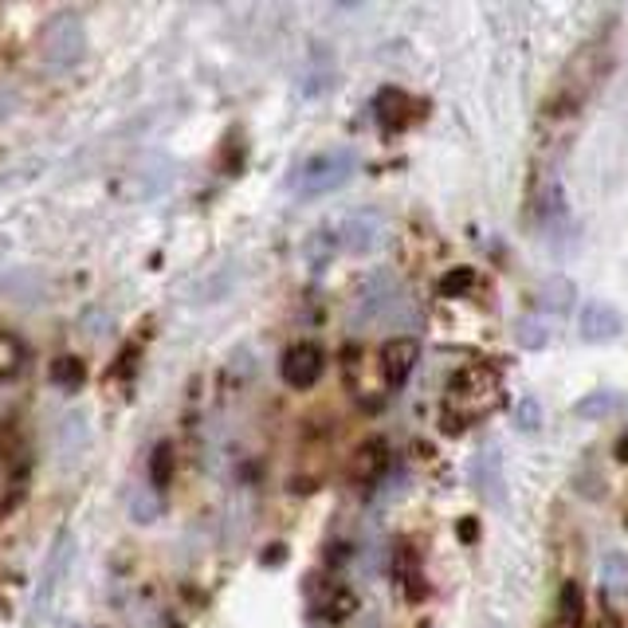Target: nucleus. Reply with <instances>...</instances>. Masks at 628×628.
<instances>
[{"label":"nucleus","mask_w":628,"mask_h":628,"mask_svg":"<svg viewBox=\"0 0 628 628\" xmlns=\"http://www.w3.org/2000/svg\"><path fill=\"white\" fill-rule=\"evenodd\" d=\"M503 397V385L499 377L491 370H483V365H471V370H460L456 377H451L448 385V397H444V428H463V424H471L475 416H487L495 404H499Z\"/></svg>","instance_id":"obj_1"},{"label":"nucleus","mask_w":628,"mask_h":628,"mask_svg":"<svg viewBox=\"0 0 628 628\" xmlns=\"http://www.w3.org/2000/svg\"><path fill=\"white\" fill-rule=\"evenodd\" d=\"M87 56V24L75 12H56L39 32V59L48 71H71Z\"/></svg>","instance_id":"obj_2"},{"label":"nucleus","mask_w":628,"mask_h":628,"mask_svg":"<svg viewBox=\"0 0 628 628\" xmlns=\"http://www.w3.org/2000/svg\"><path fill=\"white\" fill-rule=\"evenodd\" d=\"M358 169V157L350 149H326V154H314L306 157L303 166L294 169V196L299 201H314V196H326L334 189H342L346 181L353 177Z\"/></svg>","instance_id":"obj_3"},{"label":"nucleus","mask_w":628,"mask_h":628,"mask_svg":"<svg viewBox=\"0 0 628 628\" xmlns=\"http://www.w3.org/2000/svg\"><path fill=\"white\" fill-rule=\"evenodd\" d=\"M605 71H608V56H601L597 44H593V48H585L578 59H573V63H569L566 78H561V87L554 90L550 110H554V114H573V110H578L581 102L589 98V90L601 83V75H605Z\"/></svg>","instance_id":"obj_4"},{"label":"nucleus","mask_w":628,"mask_h":628,"mask_svg":"<svg viewBox=\"0 0 628 628\" xmlns=\"http://www.w3.org/2000/svg\"><path fill=\"white\" fill-rule=\"evenodd\" d=\"M71 558H75V539H71L68 530L51 542L48 558H44V569H39V585H36V601H32V620H44L48 617L51 601L56 593L63 589L68 581V569H71Z\"/></svg>","instance_id":"obj_5"},{"label":"nucleus","mask_w":628,"mask_h":628,"mask_svg":"<svg viewBox=\"0 0 628 628\" xmlns=\"http://www.w3.org/2000/svg\"><path fill=\"white\" fill-rule=\"evenodd\" d=\"M326 370V353L323 346L314 342H294L291 350L283 353V362H279V373H283V382L291 389H311Z\"/></svg>","instance_id":"obj_6"},{"label":"nucleus","mask_w":628,"mask_h":628,"mask_svg":"<svg viewBox=\"0 0 628 628\" xmlns=\"http://www.w3.org/2000/svg\"><path fill=\"white\" fill-rule=\"evenodd\" d=\"M416 358H421V346L412 342V338H392V342H385L382 353H377V370H382L385 389H401V385L409 382Z\"/></svg>","instance_id":"obj_7"},{"label":"nucleus","mask_w":628,"mask_h":628,"mask_svg":"<svg viewBox=\"0 0 628 628\" xmlns=\"http://www.w3.org/2000/svg\"><path fill=\"white\" fill-rule=\"evenodd\" d=\"M620 330H625V323H620V314L613 311V306H605V303L581 306V314H578L581 342H608V338H617Z\"/></svg>","instance_id":"obj_8"},{"label":"nucleus","mask_w":628,"mask_h":628,"mask_svg":"<svg viewBox=\"0 0 628 628\" xmlns=\"http://www.w3.org/2000/svg\"><path fill=\"white\" fill-rule=\"evenodd\" d=\"M385 468H389V444H385L382 436H370V440H362L358 448H353L350 475H353L358 483L382 480Z\"/></svg>","instance_id":"obj_9"},{"label":"nucleus","mask_w":628,"mask_h":628,"mask_svg":"<svg viewBox=\"0 0 628 628\" xmlns=\"http://www.w3.org/2000/svg\"><path fill=\"white\" fill-rule=\"evenodd\" d=\"M377 240H382V220H377V213H353V216H346V225H342L346 252L370 255L373 247H377Z\"/></svg>","instance_id":"obj_10"},{"label":"nucleus","mask_w":628,"mask_h":628,"mask_svg":"<svg viewBox=\"0 0 628 628\" xmlns=\"http://www.w3.org/2000/svg\"><path fill=\"white\" fill-rule=\"evenodd\" d=\"M377 118H382V126L404 130L412 126V118H416V102H412V95H404V90L385 87L382 95H377Z\"/></svg>","instance_id":"obj_11"},{"label":"nucleus","mask_w":628,"mask_h":628,"mask_svg":"<svg viewBox=\"0 0 628 628\" xmlns=\"http://www.w3.org/2000/svg\"><path fill=\"white\" fill-rule=\"evenodd\" d=\"M28 365V342L12 330H0V382H16Z\"/></svg>","instance_id":"obj_12"},{"label":"nucleus","mask_w":628,"mask_h":628,"mask_svg":"<svg viewBox=\"0 0 628 628\" xmlns=\"http://www.w3.org/2000/svg\"><path fill=\"white\" fill-rule=\"evenodd\" d=\"M51 385H56V389H68V392L83 389V385H87V365L78 362L75 353H63V358L51 362Z\"/></svg>","instance_id":"obj_13"},{"label":"nucleus","mask_w":628,"mask_h":628,"mask_svg":"<svg viewBox=\"0 0 628 628\" xmlns=\"http://www.w3.org/2000/svg\"><path fill=\"white\" fill-rule=\"evenodd\" d=\"M149 475H154V487H166L173 480V444H157L154 456H149Z\"/></svg>","instance_id":"obj_14"},{"label":"nucleus","mask_w":628,"mask_h":628,"mask_svg":"<svg viewBox=\"0 0 628 628\" xmlns=\"http://www.w3.org/2000/svg\"><path fill=\"white\" fill-rule=\"evenodd\" d=\"M471 480H475V487L480 491H487V495H499V456L487 451L483 463L475 460V475H471Z\"/></svg>","instance_id":"obj_15"},{"label":"nucleus","mask_w":628,"mask_h":628,"mask_svg":"<svg viewBox=\"0 0 628 628\" xmlns=\"http://www.w3.org/2000/svg\"><path fill=\"white\" fill-rule=\"evenodd\" d=\"M471 283H475V271H471V267H456V271H448L440 279V291L444 294H468Z\"/></svg>","instance_id":"obj_16"},{"label":"nucleus","mask_w":628,"mask_h":628,"mask_svg":"<svg viewBox=\"0 0 628 628\" xmlns=\"http://www.w3.org/2000/svg\"><path fill=\"white\" fill-rule=\"evenodd\" d=\"M550 338V330L542 323H534V318H522L519 323V342L527 346V350H542Z\"/></svg>","instance_id":"obj_17"},{"label":"nucleus","mask_w":628,"mask_h":628,"mask_svg":"<svg viewBox=\"0 0 628 628\" xmlns=\"http://www.w3.org/2000/svg\"><path fill=\"white\" fill-rule=\"evenodd\" d=\"M581 613H585V605H581V589L566 585L561 589V620H573V625H578Z\"/></svg>","instance_id":"obj_18"},{"label":"nucleus","mask_w":628,"mask_h":628,"mask_svg":"<svg viewBox=\"0 0 628 628\" xmlns=\"http://www.w3.org/2000/svg\"><path fill=\"white\" fill-rule=\"evenodd\" d=\"M542 303H546V306H569V303H573V287H569L566 279H554V283L542 291Z\"/></svg>","instance_id":"obj_19"},{"label":"nucleus","mask_w":628,"mask_h":628,"mask_svg":"<svg viewBox=\"0 0 628 628\" xmlns=\"http://www.w3.org/2000/svg\"><path fill=\"white\" fill-rule=\"evenodd\" d=\"M625 578H628V558L625 554H608V566L605 573H601V581H605V585H617V581Z\"/></svg>","instance_id":"obj_20"}]
</instances>
